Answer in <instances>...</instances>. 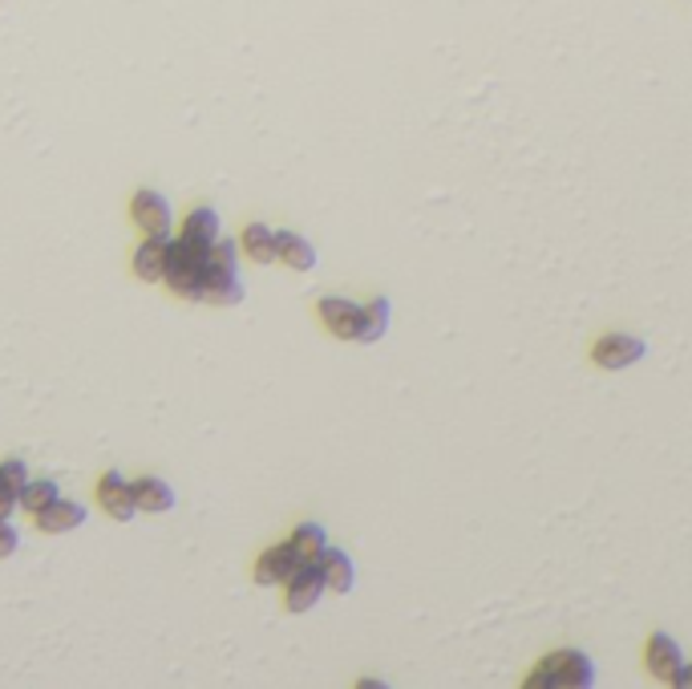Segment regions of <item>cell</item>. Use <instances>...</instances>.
<instances>
[{
    "mask_svg": "<svg viewBox=\"0 0 692 689\" xmlns=\"http://www.w3.org/2000/svg\"><path fill=\"white\" fill-rule=\"evenodd\" d=\"M227 276H240V244L215 240L207 247V280H227Z\"/></svg>",
    "mask_w": 692,
    "mask_h": 689,
    "instance_id": "2e32d148",
    "label": "cell"
},
{
    "mask_svg": "<svg viewBox=\"0 0 692 689\" xmlns=\"http://www.w3.org/2000/svg\"><path fill=\"white\" fill-rule=\"evenodd\" d=\"M167 252H170V240L146 235V244L134 252V273H138V280H162V276H167Z\"/></svg>",
    "mask_w": 692,
    "mask_h": 689,
    "instance_id": "7c38bea8",
    "label": "cell"
},
{
    "mask_svg": "<svg viewBox=\"0 0 692 689\" xmlns=\"http://www.w3.org/2000/svg\"><path fill=\"white\" fill-rule=\"evenodd\" d=\"M134 499H138V511L162 516V511L174 507V491H170L162 479H138V483H134Z\"/></svg>",
    "mask_w": 692,
    "mask_h": 689,
    "instance_id": "e0dca14e",
    "label": "cell"
},
{
    "mask_svg": "<svg viewBox=\"0 0 692 689\" xmlns=\"http://www.w3.org/2000/svg\"><path fill=\"white\" fill-rule=\"evenodd\" d=\"M672 686H692V665H680V674H677Z\"/></svg>",
    "mask_w": 692,
    "mask_h": 689,
    "instance_id": "cb8c5ba5",
    "label": "cell"
},
{
    "mask_svg": "<svg viewBox=\"0 0 692 689\" xmlns=\"http://www.w3.org/2000/svg\"><path fill=\"white\" fill-rule=\"evenodd\" d=\"M203 301L207 304H240L243 301V285L240 276H227V280H207V292H203Z\"/></svg>",
    "mask_w": 692,
    "mask_h": 689,
    "instance_id": "7402d4cb",
    "label": "cell"
},
{
    "mask_svg": "<svg viewBox=\"0 0 692 689\" xmlns=\"http://www.w3.org/2000/svg\"><path fill=\"white\" fill-rule=\"evenodd\" d=\"M243 252H247L255 264H271V259H276V231L264 228V223H247V231H243Z\"/></svg>",
    "mask_w": 692,
    "mask_h": 689,
    "instance_id": "d6986e66",
    "label": "cell"
},
{
    "mask_svg": "<svg viewBox=\"0 0 692 689\" xmlns=\"http://www.w3.org/2000/svg\"><path fill=\"white\" fill-rule=\"evenodd\" d=\"M16 544H21L16 528L9 523V519H0V560H9V556L16 552Z\"/></svg>",
    "mask_w": 692,
    "mask_h": 689,
    "instance_id": "603a6c76",
    "label": "cell"
},
{
    "mask_svg": "<svg viewBox=\"0 0 692 689\" xmlns=\"http://www.w3.org/2000/svg\"><path fill=\"white\" fill-rule=\"evenodd\" d=\"M276 259H283L292 273H312V268H316V247H312L304 235L276 231Z\"/></svg>",
    "mask_w": 692,
    "mask_h": 689,
    "instance_id": "30bf717a",
    "label": "cell"
},
{
    "mask_svg": "<svg viewBox=\"0 0 692 689\" xmlns=\"http://www.w3.org/2000/svg\"><path fill=\"white\" fill-rule=\"evenodd\" d=\"M325 528H320V523H300L296 532H292V544L300 547V556H304V560H316V556H320V552H325Z\"/></svg>",
    "mask_w": 692,
    "mask_h": 689,
    "instance_id": "44dd1931",
    "label": "cell"
},
{
    "mask_svg": "<svg viewBox=\"0 0 692 689\" xmlns=\"http://www.w3.org/2000/svg\"><path fill=\"white\" fill-rule=\"evenodd\" d=\"M316 313H320V321L328 325V333L340 337V341H356V337H361V313H365V309H356L353 301L325 297V301L316 304Z\"/></svg>",
    "mask_w": 692,
    "mask_h": 689,
    "instance_id": "5b68a950",
    "label": "cell"
},
{
    "mask_svg": "<svg viewBox=\"0 0 692 689\" xmlns=\"http://www.w3.org/2000/svg\"><path fill=\"white\" fill-rule=\"evenodd\" d=\"M385 325H389V301H373L361 313V337H356V344H373V341H381L385 337Z\"/></svg>",
    "mask_w": 692,
    "mask_h": 689,
    "instance_id": "ffe728a7",
    "label": "cell"
},
{
    "mask_svg": "<svg viewBox=\"0 0 692 689\" xmlns=\"http://www.w3.org/2000/svg\"><path fill=\"white\" fill-rule=\"evenodd\" d=\"M592 657L575 653V649H559L551 657H543L535 665V674L526 677V686L535 689H559V686H592Z\"/></svg>",
    "mask_w": 692,
    "mask_h": 689,
    "instance_id": "7a4b0ae2",
    "label": "cell"
},
{
    "mask_svg": "<svg viewBox=\"0 0 692 689\" xmlns=\"http://www.w3.org/2000/svg\"><path fill=\"white\" fill-rule=\"evenodd\" d=\"M300 564H304V556H300V547L288 540V544L271 547V552L259 556V564H255V580H259L264 589H271V584H288V576L296 572Z\"/></svg>",
    "mask_w": 692,
    "mask_h": 689,
    "instance_id": "8992f818",
    "label": "cell"
},
{
    "mask_svg": "<svg viewBox=\"0 0 692 689\" xmlns=\"http://www.w3.org/2000/svg\"><path fill=\"white\" fill-rule=\"evenodd\" d=\"M592 358H595V365H604V370H628L632 361L644 358V341L623 337V333H608V337L595 341Z\"/></svg>",
    "mask_w": 692,
    "mask_h": 689,
    "instance_id": "ba28073f",
    "label": "cell"
},
{
    "mask_svg": "<svg viewBox=\"0 0 692 689\" xmlns=\"http://www.w3.org/2000/svg\"><path fill=\"white\" fill-rule=\"evenodd\" d=\"M283 589H288V608H292V613H308L312 604L325 596L328 584H325V572H320V564L304 560L296 572L288 576V584H283Z\"/></svg>",
    "mask_w": 692,
    "mask_h": 689,
    "instance_id": "3957f363",
    "label": "cell"
},
{
    "mask_svg": "<svg viewBox=\"0 0 692 689\" xmlns=\"http://www.w3.org/2000/svg\"><path fill=\"white\" fill-rule=\"evenodd\" d=\"M316 564H320V572H325V584L332 592H353V560L340 552V547H325L320 556H316Z\"/></svg>",
    "mask_w": 692,
    "mask_h": 689,
    "instance_id": "5bb4252c",
    "label": "cell"
},
{
    "mask_svg": "<svg viewBox=\"0 0 692 689\" xmlns=\"http://www.w3.org/2000/svg\"><path fill=\"white\" fill-rule=\"evenodd\" d=\"M57 499L61 495H57L53 479H25V487H21V507H25L28 516H41L45 507H53Z\"/></svg>",
    "mask_w": 692,
    "mask_h": 689,
    "instance_id": "ac0fdd59",
    "label": "cell"
},
{
    "mask_svg": "<svg viewBox=\"0 0 692 689\" xmlns=\"http://www.w3.org/2000/svg\"><path fill=\"white\" fill-rule=\"evenodd\" d=\"M98 503L110 511L113 519H122V523H130V519L138 516V499H134V487H130L126 479H122V471H110L98 479Z\"/></svg>",
    "mask_w": 692,
    "mask_h": 689,
    "instance_id": "52a82bcc",
    "label": "cell"
},
{
    "mask_svg": "<svg viewBox=\"0 0 692 689\" xmlns=\"http://www.w3.org/2000/svg\"><path fill=\"white\" fill-rule=\"evenodd\" d=\"M130 216L146 235H158V240H170V203L158 195V191H138L134 203H130Z\"/></svg>",
    "mask_w": 692,
    "mask_h": 689,
    "instance_id": "277c9868",
    "label": "cell"
},
{
    "mask_svg": "<svg viewBox=\"0 0 692 689\" xmlns=\"http://www.w3.org/2000/svg\"><path fill=\"white\" fill-rule=\"evenodd\" d=\"M162 280L170 285L174 297L203 301V292H207V247H195V244H186V240H170L167 276H162Z\"/></svg>",
    "mask_w": 692,
    "mask_h": 689,
    "instance_id": "6da1fadb",
    "label": "cell"
},
{
    "mask_svg": "<svg viewBox=\"0 0 692 689\" xmlns=\"http://www.w3.org/2000/svg\"><path fill=\"white\" fill-rule=\"evenodd\" d=\"M644 661H648V669L656 681H677L680 665H684V657H680V645L668 637V632H656L648 641V653H644Z\"/></svg>",
    "mask_w": 692,
    "mask_h": 689,
    "instance_id": "9c48e42d",
    "label": "cell"
},
{
    "mask_svg": "<svg viewBox=\"0 0 692 689\" xmlns=\"http://www.w3.org/2000/svg\"><path fill=\"white\" fill-rule=\"evenodd\" d=\"M85 523V507H77V503H61L57 499L53 507H45L41 516H37V528H41L45 535H65L73 532V528H82Z\"/></svg>",
    "mask_w": 692,
    "mask_h": 689,
    "instance_id": "8fae6325",
    "label": "cell"
},
{
    "mask_svg": "<svg viewBox=\"0 0 692 689\" xmlns=\"http://www.w3.org/2000/svg\"><path fill=\"white\" fill-rule=\"evenodd\" d=\"M25 462L21 459H9L0 462V519H9L21 507V487H25Z\"/></svg>",
    "mask_w": 692,
    "mask_h": 689,
    "instance_id": "4fadbf2b",
    "label": "cell"
},
{
    "mask_svg": "<svg viewBox=\"0 0 692 689\" xmlns=\"http://www.w3.org/2000/svg\"><path fill=\"white\" fill-rule=\"evenodd\" d=\"M179 240H186V244H195V247H211L215 240H219V211H215V207H198V211H191Z\"/></svg>",
    "mask_w": 692,
    "mask_h": 689,
    "instance_id": "9a60e30c",
    "label": "cell"
}]
</instances>
